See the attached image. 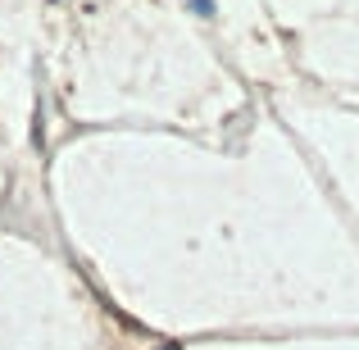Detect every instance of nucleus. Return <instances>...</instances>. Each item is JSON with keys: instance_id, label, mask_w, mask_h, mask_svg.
<instances>
[{"instance_id": "1", "label": "nucleus", "mask_w": 359, "mask_h": 350, "mask_svg": "<svg viewBox=\"0 0 359 350\" xmlns=\"http://www.w3.org/2000/svg\"><path fill=\"white\" fill-rule=\"evenodd\" d=\"M159 350H177V346H159Z\"/></svg>"}]
</instances>
